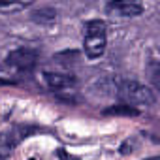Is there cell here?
Segmentation results:
<instances>
[{
	"label": "cell",
	"instance_id": "6da1fadb",
	"mask_svg": "<svg viewBox=\"0 0 160 160\" xmlns=\"http://www.w3.org/2000/svg\"><path fill=\"white\" fill-rule=\"evenodd\" d=\"M115 94L126 106H130V104L152 106L156 102V96L149 87H145V85H141L138 81H130V79H122V81H119L115 85Z\"/></svg>",
	"mask_w": 160,
	"mask_h": 160
},
{
	"label": "cell",
	"instance_id": "7a4b0ae2",
	"mask_svg": "<svg viewBox=\"0 0 160 160\" xmlns=\"http://www.w3.org/2000/svg\"><path fill=\"white\" fill-rule=\"evenodd\" d=\"M36 60H38V53L32 49H17L8 55V62L21 70H30L36 64Z\"/></svg>",
	"mask_w": 160,
	"mask_h": 160
},
{
	"label": "cell",
	"instance_id": "3957f363",
	"mask_svg": "<svg viewBox=\"0 0 160 160\" xmlns=\"http://www.w3.org/2000/svg\"><path fill=\"white\" fill-rule=\"evenodd\" d=\"M108 12L121 17H134V15H139L143 8L141 4H136V2H111L108 4Z\"/></svg>",
	"mask_w": 160,
	"mask_h": 160
},
{
	"label": "cell",
	"instance_id": "277c9868",
	"mask_svg": "<svg viewBox=\"0 0 160 160\" xmlns=\"http://www.w3.org/2000/svg\"><path fill=\"white\" fill-rule=\"evenodd\" d=\"M106 51V36H85V53L89 58H98Z\"/></svg>",
	"mask_w": 160,
	"mask_h": 160
},
{
	"label": "cell",
	"instance_id": "5b68a950",
	"mask_svg": "<svg viewBox=\"0 0 160 160\" xmlns=\"http://www.w3.org/2000/svg\"><path fill=\"white\" fill-rule=\"evenodd\" d=\"M45 81H47V85L53 87V89H64V87L73 85L75 79L70 77V75H64V73H51V72H47V73H45Z\"/></svg>",
	"mask_w": 160,
	"mask_h": 160
},
{
	"label": "cell",
	"instance_id": "8992f818",
	"mask_svg": "<svg viewBox=\"0 0 160 160\" xmlns=\"http://www.w3.org/2000/svg\"><path fill=\"white\" fill-rule=\"evenodd\" d=\"M17 143V136L15 132H2L0 134V158H8L12 149Z\"/></svg>",
	"mask_w": 160,
	"mask_h": 160
},
{
	"label": "cell",
	"instance_id": "52a82bcc",
	"mask_svg": "<svg viewBox=\"0 0 160 160\" xmlns=\"http://www.w3.org/2000/svg\"><path fill=\"white\" fill-rule=\"evenodd\" d=\"M139 111L134 108V106H126V104H121V106H111L108 109H104V115H126V117H136Z\"/></svg>",
	"mask_w": 160,
	"mask_h": 160
},
{
	"label": "cell",
	"instance_id": "ba28073f",
	"mask_svg": "<svg viewBox=\"0 0 160 160\" xmlns=\"http://www.w3.org/2000/svg\"><path fill=\"white\" fill-rule=\"evenodd\" d=\"M85 36H106V23L100 19L89 21L85 25Z\"/></svg>",
	"mask_w": 160,
	"mask_h": 160
},
{
	"label": "cell",
	"instance_id": "9c48e42d",
	"mask_svg": "<svg viewBox=\"0 0 160 160\" xmlns=\"http://www.w3.org/2000/svg\"><path fill=\"white\" fill-rule=\"evenodd\" d=\"M55 10H51V8H42V10H38V12H34L32 13V19L34 21H40V23H49V21H53L55 19Z\"/></svg>",
	"mask_w": 160,
	"mask_h": 160
},
{
	"label": "cell",
	"instance_id": "30bf717a",
	"mask_svg": "<svg viewBox=\"0 0 160 160\" xmlns=\"http://www.w3.org/2000/svg\"><path fill=\"white\" fill-rule=\"evenodd\" d=\"M25 6H28V2H27V4H23V2H19V4H13V2H0V10H8V12L23 10Z\"/></svg>",
	"mask_w": 160,
	"mask_h": 160
},
{
	"label": "cell",
	"instance_id": "8fae6325",
	"mask_svg": "<svg viewBox=\"0 0 160 160\" xmlns=\"http://www.w3.org/2000/svg\"><path fill=\"white\" fill-rule=\"evenodd\" d=\"M136 139H126L122 145H121V152L122 154H130V152H134V149H136Z\"/></svg>",
	"mask_w": 160,
	"mask_h": 160
},
{
	"label": "cell",
	"instance_id": "7c38bea8",
	"mask_svg": "<svg viewBox=\"0 0 160 160\" xmlns=\"http://www.w3.org/2000/svg\"><path fill=\"white\" fill-rule=\"evenodd\" d=\"M10 81H8V79H0V85H8Z\"/></svg>",
	"mask_w": 160,
	"mask_h": 160
},
{
	"label": "cell",
	"instance_id": "4fadbf2b",
	"mask_svg": "<svg viewBox=\"0 0 160 160\" xmlns=\"http://www.w3.org/2000/svg\"><path fill=\"white\" fill-rule=\"evenodd\" d=\"M147 160H160L158 156H152V158H147Z\"/></svg>",
	"mask_w": 160,
	"mask_h": 160
},
{
	"label": "cell",
	"instance_id": "5bb4252c",
	"mask_svg": "<svg viewBox=\"0 0 160 160\" xmlns=\"http://www.w3.org/2000/svg\"><path fill=\"white\" fill-rule=\"evenodd\" d=\"M0 160H6V158H0Z\"/></svg>",
	"mask_w": 160,
	"mask_h": 160
},
{
	"label": "cell",
	"instance_id": "9a60e30c",
	"mask_svg": "<svg viewBox=\"0 0 160 160\" xmlns=\"http://www.w3.org/2000/svg\"><path fill=\"white\" fill-rule=\"evenodd\" d=\"M30 160H34V158H30Z\"/></svg>",
	"mask_w": 160,
	"mask_h": 160
}]
</instances>
